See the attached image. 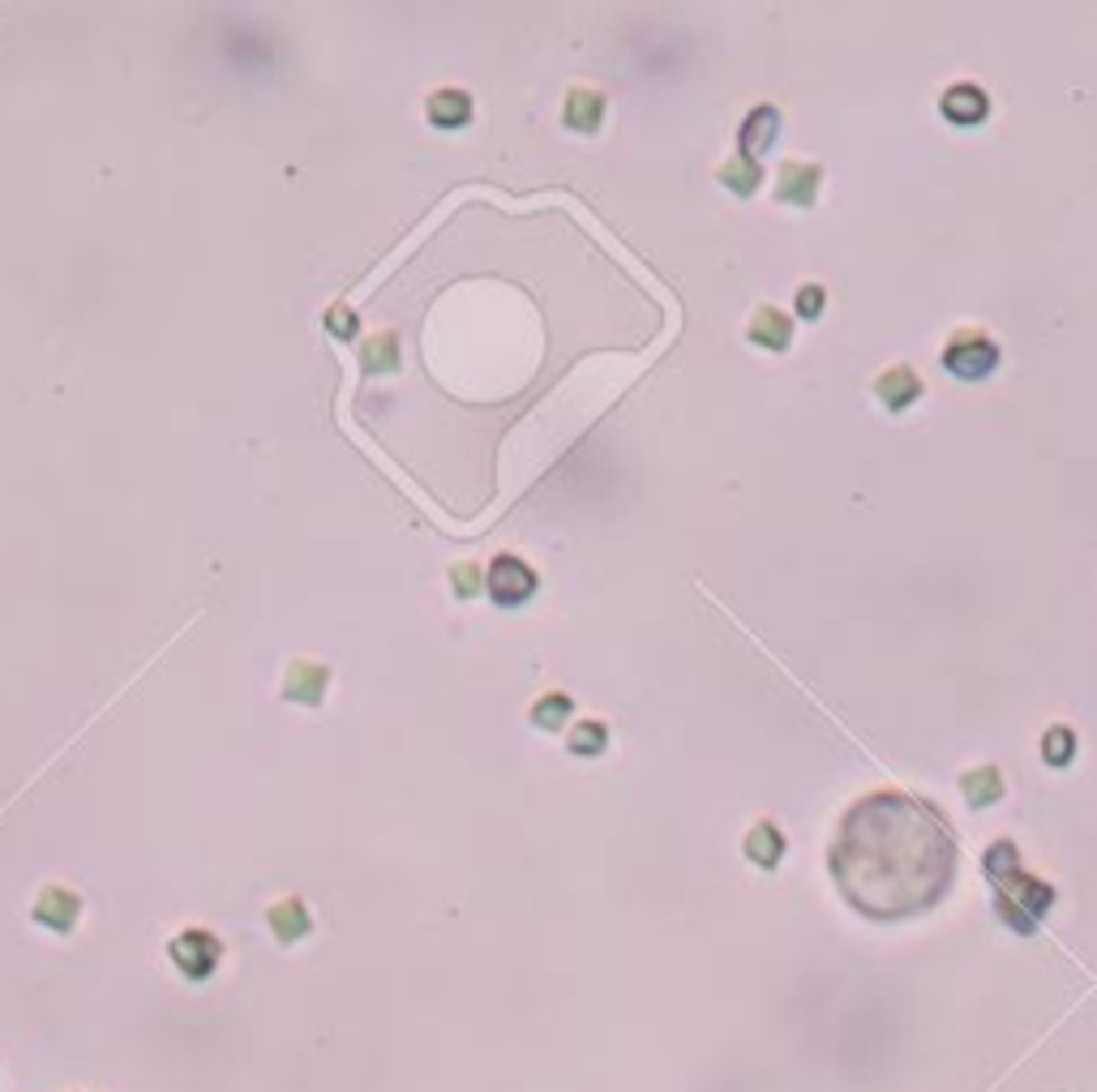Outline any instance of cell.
<instances>
[{"label":"cell","instance_id":"6da1fadb","mask_svg":"<svg viewBox=\"0 0 1097 1092\" xmlns=\"http://www.w3.org/2000/svg\"><path fill=\"white\" fill-rule=\"evenodd\" d=\"M827 870L858 917L909 921L947 896L956 836L931 801L913 793H870L845 810Z\"/></svg>","mask_w":1097,"mask_h":1092},{"label":"cell","instance_id":"7a4b0ae2","mask_svg":"<svg viewBox=\"0 0 1097 1092\" xmlns=\"http://www.w3.org/2000/svg\"><path fill=\"white\" fill-rule=\"evenodd\" d=\"M981 865H986V874L995 883V908H999V917L1017 935H1033L1038 921H1042V913L1055 904V887L1020 870V853L1012 840H995L986 849Z\"/></svg>","mask_w":1097,"mask_h":1092},{"label":"cell","instance_id":"3957f363","mask_svg":"<svg viewBox=\"0 0 1097 1092\" xmlns=\"http://www.w3.org/2000/svg\"><path fill=\"white\" fill-rule=\"evenodd\" d=\"M995 364H999V348H995V339H986L981 330H960V335H952V343L943 348V369H947L952 378H965V382L990 378Z\"/></svg>","mask_w":1097,"mask_h":1092},{"label":"cell","instance_id":"277c9868","mask_svg":"<svg viewBox=\"0 0 1097 1092\" xmlns=\"http://www.w3.org/2000/svg\"><path fill=\"white\" fill-rule=\"evenodd\" d=\"M167 956L172 964L181 969V976L189 981H210L219 960H224V942L210 935V930H185L167 942Z\"/></svg>","mask_w":1097,"mask_h":1092},{"label":"cell","instance_id":"5b68a950","mask_svg":"<svg viewBox=\"0 0 1097 1092\" xmlns=\"http://www.w3.org/2000/svg\"><path fill=\"white\" fill-rule=\"evenodd\" d=\"M536 570L523 561V557H514V553H502V557H493V566H489V591H493V600L498 604H523L532 591H536Z\"/></svg>","mask_w":1097,"mask_h":1092},{"label":"cell","instance_id":"8992f818","mask_svg":"<svg viewBox=\"0 0 1097 1092\" xmlns=\"http://www.w3.org/2000/svg\"><path fill=\"white\" fill-rule=\"evenodd\" d=\"M82 917V899L69 892V887H43L40 899H35V921L56 930V935H69L78 926Z\"/></svg>","mask_w":1097,"mask_h":1092},{"label":"cell","instance_id":"52a82bcc","mask_svg":"<svg viewBox=\"0 0 1097 1092\" xmlns=\"http://www.w3.org/2000/svg\"><path fill=\"white\" fill-rule=\"evenodd\" d=\"M939 112L952 124H981V120L990 117V99H986V90L974 86V81H956V86L943 90Z\"/></svg>","mask_w":1097,"mask_h":1092},{"label":"cell","instance_id":"ba28073f","mask_svg":"<svg viewBox=\"0 0 1097 1092\" xmlns=\"http://www.w3.org/2000/svg\"><path fill=\"white\" fill-rule=\"evenodd\" d=\"M330 690V668L314 660H296L287 668V681H283V699L287 702H305V707H317L322 695Z\"/></svg>","mask_w":1097,"mask_h":1092},{"label":"cell","instance_id":"9c48e42d","mask_svg":"<svg viewBox=\"0 0 1097 1092\" xmlns=\"http://www.w3.org/2000/svg\"><path fill=\"white\" fill-rule=\"evenodd\" d=\"M267 921H271V935L283 942V947H292V942H301V938L314 930V917H309V904L296 896L279 899L267 908Z\"/></svg>","mask_w":1097,"mask_h":1092},{"label":"cell","instance_id":"30bf717a","mask_svg":"<svg viewBox=\"0 0 1097 1092\" xmlns=\"http://www.w3.org/2000/svg\"><path fill=\"white\" fill-rule=\"evenodd\" d=\"M776 133H781V112H776V108H754V112L742 120V133H738L742 159L759 163V155L776 142Z\"/></svg>","mask_w":1097,"mask_h":1092},{"label":"cell","instance_id":"8fae6325","mask_svg":"<svg viewBox=\"0 0 1097 1092\" xmlns=\"http://www.w3.org/2000/svg\"><path fill=\"white\" fill-rule=\"evenodd\" d=\"M875 394H879V403H883L888 412H904L909 403L922 398V382H917V373H913L909 364H892V369L875 382Z\"/></svg>","mask_w":1097,"mask_h":1092},{"label":"cell","instance_id":"7c38bea8","mask_svg":"<svg viewBox=\"0 0 1097 1092\" xmlns=\"http://www.w3.org/2000/svg\"><path fill=\"white\" fill-rule=\"evenodd\" d=\"M819 181H823V167L815 163H784L781 167V185H776V197L781 201H793V206H811L815 194H819Z\"/></svg>","mask_w":1097,"mask_h":1092},{"label":"cell","instance_id":"4fadbf2b","mask_svg":"<svg viewBox=\"0 0 1097 1092\" xmlns=\"http://www.w3.org/2000/svg\"><path fill=\"white\" fill-rule=\"evenodd\" d=\"M562 120H566L571 129H579V133H596L600 120H605V95H600V90H588V86L571 90V95H566V108H562Z\"/></svg>","mask_w":1097,"mask_h":1092},{"label":"cell","instance_id":"5bb4252c","mask_svg":"<svg viewBox=\"0 0 1097 1092\" xmlns=\"http://www.w3.org/2000/svg\"><path fill=\"white\" fill-rule=\"evenodd\" d=\"M750 343H759V348L768 351H784L793 343V326H789V317L781 309H759L750 317Z\"/></svg>","mask_w":1097,"mask_h":1092},{"label":"cell","instance_id":"9a60e30c","mask_svg":"<svg viewBox=\"0 0 1097 1092\" xmlns=\"http://www.w3.org/2000/svg\"><path fill=\"white\" fill-rule=\"evenodd\" d=\"M430 120L437 124V129H459V124H468L471 120V95L468 90H437V95H430Z\"/></svg>","mask_w":1097,"mask_h":1092},{"label":"cell","instance_id":"2e32d148","mask_svg":"<svg viewBox=\"0 0 1097 1092\" xmlns=\"http://www.w3.org/2000/svg\"><path fill=\"white\" fill-rule=\"evenodd\" d=\"M746 858L754 861V865H763V870H772V865H781L784 858V836L772 827V822H754L750 831H746Z\"/></svg>","mask_w":1097,"mask_h":1092},{"label":"cell","instance_id":"e0dca14e","mask_svg":"<svg viewBox=\"0 0 1097 1092\" xmlns=\"http://www.w3.org/2000/svg\"><path fill=\"white\" fill-rule=\"evenodd\" d=\"M960 793H965V801H969L974 810L995 806V801L1003 797V776H999V767H974V772H965V776H960Z\"/></svg>","mask_w":1097,"mask_h":1092},{"label":"cell","instance_id":"ac0fdd59","mask_svg":"<svg viewBox=\"0 0 1097 1092\" xmlns=\"http://www.w3.org/2000/svg\"><path fill=\"white\" fill-rule=\"evenodd\" d=\"M360 364H365V373H391L394 364H399V343H394V335H373V339H365V343H360Z\"/></svg>","mask_w":1097,"mask_h":1092},{"label":"cell","instance_id":"d6986e66","mask_svg":"<svg viewBox=\"0 0 1097 1092\" xmlns=\"http://www.w3.org/2000/svg\"><path fill=\"white\" fill-rule=\"evenodd\" d=\"M759 181H763V167L759 163H750V159H734V163H725L720 167V185L729 189V194L738 197H750L759 189Z\"/></svg>","mask_w":1097,"mask_h":1092},{"label":"cell","instance_id":"ffe728a7","mask_svg":"<svg viewBox=\"0 0 1097 1092\" xmlns=\"http://www.w3.org/2000/svg\"><path fill=\"white\" fill-rule=\"evenodd\" d=\"M571 754H579V758H596V754H605V745H609V729L600 724V720H584V724H575L571 729Z\"/></svg>","mask_w":1097,"mask_h":1092},{"label":"cell","instance_id":"44dd1931","mask_svg":"<svg viewBox=\"0 0 1097 1092\" xmlns=\"http://www.w3.org/2000/svg\"><path fill=\"white\" fill-rule=\"evenodd\" d=\"M1072 754H1076V733H1072L1067 724H1051V729L1042 733V758H1046L1051 767H1067Z\"/></svg>","mask_w":1097,"mask_h":1092},{"label":"cell","instance_id":"7402d4cb","mask_svg":"<svg viewBox=\"0 0 1097 1092\" xmlns=\"http://www.w3.org/2000/svg\"><path fill=\"white\" fill-rule=\"evenodd\" d=\"M571 711H575V702L566 695H545V699L532 702V724L536 729H562L571 720Z\"/></svg>","mask_w":1097,"mask_h":1092},{"label":"cell","instance_id":"603a6c76","mask_svg":"<svg viewBox=\"0 0 1097 1092\" xmlns=\"http://www.w3.org/2000/svg\"><path fill=\"white\" fill-rule=\"evenodd\" d=\"M450 587H455V596H476L480 591V566H471V561H459V566H450Z\"/></svg>","mask_w":1097,"mask_h":1092},{"label":"cell","instance_id":"cb8c5ba5","mask_svg":"<svg viewBox=\"0 0 1097 1092\" xmlns=\"http://www.w3.org/2000/svg\"><path fill=\"white\" fill-rule=\"evenodd\" d=\"M823 305H827V292H823L819 283H806V287L797 292V313H802L806 321H815L823 313Z\"/></svg>","mask_w":1097,"mask_h":1092},{"label":"cell","instance_id":"d4e9b609","mask_svg":"<svg viewBox=\"0 0 1097 1092\" xmlns=\"http://www.w3.org/2000/svg\"><path fill=\"white\" fill-rule=\"evenodd\" d=\"M326 326H330L339 339H356V317H352V309H344V305L326 313Z\"/></svg>","mask_w":1097,"mask_h":1092}]
</instances>
